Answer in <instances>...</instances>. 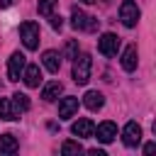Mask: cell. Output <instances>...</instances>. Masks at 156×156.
<instances>
[{
    "label": "cell",
    "instance_id": "obj_4",
    "mask_svg": "<svg viewBox=\"0 0 156 156\" xmlns=\"http://www.w3.org/2000/svg\"><path fill=\"white\" fill-rule=\"evenodd\" d=\"M117 49H119V37H117V34L105 32V34L98 39V51H100L102 56H115Z\"/></svg>",
    "mask_w": 156,
    "mask_h": 156
},
{
    "label": "cell",
    "instance_id": "obj_10",
    "mask_svg": "<svg viewBox=\"0 0 156 156\" xmlns=\"http://www.w3.org/2000/svg\"><path fill=\"white\" fill-rule=\"evenodd\" d=\"M95 139L98 141H102V144H110L115 136H117V124L115 122H102L100 127H95Z\"/></svg>",
    "mask_w": 156,
    "mask_h": 156
},
{
    "label": "cell",
    "instance_id": "obj_14",
    "mask_svg": "<svg viewBox=\"0 0 156 156\" xmlns=\"http://www.w3.org/2000/svg\"><path fill=\"white\" fill-rule=\"evenodd\" d=\"M61 93H63V85H61L58 80H51V83H46V85L41 88V98H44L46 102H54Z\"/></svg>",
    "mask_w": 156,
    "mask_h": 156
},
{
    "label": "cell",
    "instance_id": "obj_22",
    "mask_svg": "<svg viewBox=\"0 0 156 156\" xmlns=\"http://www.w3.org/2000/svg\"><path fill=\"white\" fill-rule=\"evenodd\" d=\"M76 46H78L76 41H68V44H66V56H68V58H73V56L78 54V49H76Z\"/></svg>",
    "mask_w": 156,
    "mask_h": 156
},
{
    "label": "cell",
    "instance_id": "obj_26",
    "mask_svg": "<svg viewBox=\"0 0 156 156\" xmlns=\"http://www.w3.org/2000/svg\"><path fill=\"white\" fill-rule=\"evenodd\" d=\"M12 2H15V0H0V7H10Z\"/></svg>",
    "mask_w": 156,
    "mask_h": 156
},
{
    "label": "cell",
    "instance_id": "obj_2",
    "mask_svg": "<svg viewBox=\"0 0 156 156\" xmlns=\"http://www.w3.org/2000/svg\"><path fill=\"white\" fill-rule=\"evenodd\" d=\"M39 24L37 22H22L20 24V39L27 49H37L39 46Z\"/></svg>",
    "mask_w": 156,
    "mask_h": 156
},
{
    "label": "cell",
    "instance_id": "obj_25",
    "mask_svg": "<svg viewBox=\"0 0 156 156\" xmlns=\"http://www.w3.org/2000/svg\"><path fill=\"white\" fill-rule=\"evenodd\" d=\"M90 156H105L102 149H90Z\"/></svg>",
    "mask_w": 156,
    "mask_h": 156
},
{
    "label": "cell",
    "instance_id": "obj_5",
    "mask_svg": "<svg viewBox=\"0 0 156 156\" xmlns=\"http://www.w3.org/2000/svg\"><path fill=\"white\" fill-rule=\"evenodd\" d=\"M24 66H27V56L20 54V51H15V54L10 56V61H7V78H10V80H20Z\"/></svg>",
    "mask_w": 156,
    "mask_h": 156
},
{
    "label": "cell",
    "instance_id": "obj_24",
    "mask_svg": "<svg viewBox=\"0 0 156 156\" xmlns=\"http://www.w3.org/2000/svg\"><path fill=\"white\" fill-rule=\"evenodd\" d=\"M154 149H156V144H154V141H149V144H144V154H151Z\"/></svg>",
    "mask_w": 156,
    "mask_h": 156
},
{
    "label": "cell",
    "instance_id": "obj_1",
    "mask_svg": "<svg viewBox=\"0 0 156 156\" xmlns=\"http://www.w3.org/2000/svg\"><path fill=\"white\" fill-rule=\"evenodd\" d=\"M90 71H93V58L90 54H76L73 56V80L78 85H85L90 80Z\"/></svg>",
    "mask_w": 156,
    "mask_h": 156
},
{
    "label": "cell",
    "instance_id": "obj_23",
    "mask_svg": "<svg viewBox=\"0 0 156 156\" xmlns=\"http://www.w3.org/2000/svg\"><path fill=\"white\" fill-rule=\"evenodd\" d=\"M49 17H51V27H54V29H61V24H63V20H61L58 15H54V12H51Z\"/></svg>",
    "mask_w": 156,
    "mask_h": 156
},
{
    "label": "cell",
    "instance_id": "obj_8",
    "mask_svg": "<svg viewBox=\"0 0 156 156\" xmlns=\"http://www.w3.org/2000/svg\"><path fill=\"white\" fill-rule=\"evenodd\" d=\"M76 112H78V98L68 95V98H63V100L58 102V119H68V117H73Z\"/></svg>",
    "mask_w": 156,
    "mask_h": 156
},
{
    "label": "cell",
    "instance_id": "obj_13",
    "mask_svg": "<svg viewBox=\"0 0 156 156\" xmlns=\"http://www.w3.org/2000/svg\"><path fill=\"white\" fill-rule=\"evenodd\" d=\"M136 63H139V51H136V46L132 44V46H127L124 54H122V68H124V71H134Z\"/></svg>",
    "mask_w": 156,
    "mask_h": 156
},
{
    "label": "cell",
    "instance_id": "obj_17",
    "mask_svg": "<svg viewBox=\"0 0 156 156\" xmlns=\"http://www.w3.org/2000/svg\"><path fill=\"white\" fill-rule=\"evenodd\" d=\"M85 24H88V15L80 7H73L71 10V27L73 29H85Z\"/></svg>",
    "mask_w": 156,
    "mask_h": 156
},
{
    "label": "cell",
    "instance_id": "obj_11",
    "mask_svg": "<svg viewBox=\"0 0 156 156\" xmlns=\"http://www.w3.org/2000/svg\"><path fill=\"white\" fill-rule=\"evenodd\" d=\"M22 78H24L27 88H39V83H41V71H39V66H34V63L24 66V71H22Z\"/></svg>",
    "mask_w": 156,
    "mask_h": 156
},
{
    "label": "cell",
    "instance_id": "obj_16",
    "mask_svg": "<svg viewBox=\"0 0 156 156\" xmlns=\"http://www.w3.org/2000/svg\"><path fill=\"white\" fill-rule=\"evenodd\" d=\"M17 149H20V144L12 134H0V154H15Z\"/></svg>",
    "mask_w": 156,
    "mask_h": 156
},
{
    "label": "cell",
    "instance_id": "obj_20",
    "mask_svg": "<svg viewBox=\"0 0 156 156\" xmlns=\"http://www.w3.org/2000/svg\"><path fill=\"white\" fill-rule=\"evenodd\" d=\"M61 151H63L66 156H73V154H80V151H83V146H80L78 141H63Z\"/></svg>",
    "mask_w": 156,
    "mask_h": 156
},
{
    "label": "cell",
    "instance_id": "obj_3",
    "mask_svg": "<svg viewBox=\"0 0 156 156\" xmlns=\"http://www.w3.org/2000/svg\"><path fill=\"white\" fill-rule=\"evenodd\" d=\"M139 17H141V12H139V5L134 0H124L119 5V20H122L124 27H136Z\"/></svg>",
    "mask_w": 156,
    "mask_h": 156
},
{
    "label": "cell",
    "instance_id": "obj_19",
    "mask_svg": "<svg viewBox=\"0 0 156 156\" xmlns=\"http://www.w3.org/2000/svg\"><path fill=\"white\" fill-rule=\"evenodd\" d=\"M56 2H58V0H39V2H37V10H39V15H44V17H49V15L54 12V7H56Z\"/></svg>",
    "mask_w": 156,
    "mask_h": 156
},
{
    "label": "cell",
    "instance_id": "obj_21",
    "mask_svg": "<svg viewBox=\"0 0 156 156\" xmlns=\"http://www.w3.org/2000/svg\"><path fill=\"white\" fill-rule=\"evenodd\" d=\"M98 24H100V22H98V17H90V15H88V24H85V32H95V29H98Z\"/></svg>",
    "mask_w": 156,
    "mask_h": 156
},
{
    "label": "cell",
    "instance_id": "obj_12",
    "mask_svg": "<svg viewBox=\"0 0 156 156\" xmlns=\"http://www.w3.org/2000/svg\"><path fill=\"white\" fill-rule=\"evenodd\" d=\"M83 105H85L88 110L98 112V110H102V105H105V95L98 93V90H88V93L83 95Z\"/></svg>",
    "mask_w": 156,
    "mask_h": 156
},
{
    "label": "cell",
    "instance_id": "obj_7",
    "mask_svg": "<svg viewBox=\"0 0 156 156\" xmlns=\"http://www.w3.org/2000/svg\"><path fill=\"white\" fill-rule=\"evenodd\" d=\"M41 63H44V68L49 73H58V68H61V54L54 51V49H46L41 54Z\"/></svg>",
    "mask_w": 156,
    "mask_h": 156
},
{
    "label": "cell",
    "instance_id": "obj_6",
    "mask_svg": "<svg viewBox=\"0 0 156 156\" xmlns=\"http://www.w3.org/2000/svg\"><path fill=\"white\" fill-rule=\"evenodd\" d=\"M122 141H124V146H129V149L139 146V141H141V127H139L136 122H127L124 129H122Z\"/></svg>",
    "mask_w": 156,
    "mask_h": 156
},
{
    "label": "cell",
    "instance_id": "obj_18",
    "mask_svg": "<svg viewBox=\"0 0 156 156\" xmlns=\"http://www.w3.org/2000/svg\"><path fill=\"white\" fill-rule=\"evenodd\" d=\"M0 119H17V115L12 110V102L7 98H0Z\"/></svg>",
    "mask_w": 156,
    "mask_h": 156
},
{
    "label": "cell",
    "instance_id": "obj_27",
    "mask_svg": "<svg viewBox=\"0 0 156 156\" xmlns=\"http://www.w3.org/2000/svg\"><path fill=\"white\" fill-rule=\"evenodd\" d=\"M80 2H95V0H80Z\"/></svg>",
    "mask_w": 156,
    "mask_h": 156
},
{
    "label": "cell",
    "instance_id": "obj_9",
    "mask_svg": "<svg viewBox=\"0 0 156 156\" xmlns=\"http://www.w3.org/2000/svg\"><path fill=\"white\" fill-rule=\"evenodd\" d=\"M71 132L76 134V136H95V124H93V119H88V117H80L78 122H73V127H71Z\"/></svg>",
    "mask_w": 156,
    "mask_h": 156
},
{
    "label": "cell",
    "instance_id": "obj_15",
    "mask_svg": "<svg viewBox=\"0 0 156 156\" xmlns=\"http://www.w3.org/2000/svg\"><path fill=\"white\" fill-rule=\"evenodd\" d=\"M10 102H12V110H15V115H22V112H27V110H29V98H27L24 93H15Z\"/></svg>",
    "mask_w": 156,
    "mask_h": 156
},
{
    "label": "cell",
    "instance_id": "obj_28",
    "mask_svg": "<svg viewBox=\"0 0 156 156\" xmlns=\"http://www.w3.org/2000/svg\"><path fill=\"white\" fill-rule=\"evenodd\" d=\"M102 2H110V0H102Z\"/></svg>",
    "mask_w": 156,
    "mask_h": 156
}]
</instances>
